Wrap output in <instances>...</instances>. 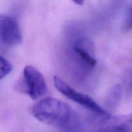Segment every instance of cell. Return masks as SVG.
<instances>
[{
    "mask_svg": "<svg viewBox=\"0 0 132 132\" xmlns=\"http://www.w3.org/2000/svg\"><path fill=\"white\" fill-rule=\"evenodd\" d=\"M32 114L40 122L68 132L79 130L77 116L68 104L52 97L41 99L32 108Z\"/></svg>",
    "mask_w": 132,
    "mask_h": 132,
    "instance_id": "6da1fadb",
    "label": "cell"
},
{
    "mask_svg": "<svg viewBox=\"0 0 132 132\" xmlns=\"http://www.w3.org/2000/svg\"><path fill=\"white\" fill-rule=\"evenodd\" d=\"M17 87L33 100L45 96L48 91L46 81L40 71L32 66H27L23 72V77Z\"/></svg>",
    "mask_w": 132,
    "mask_h": 132,
    "instance_id": "7a4b0ae2",
    "label": "cell"
},
{
    "mask_svg": "<svg viewBox=\"0 0 132 132\" xmlns=\"http://www.w3.org/2000/svg\"><path fill=\"white\" fill-rule=\"evenodd\" d=\"M54 85L57 90L68 99L85 107L91 112L104 117H109L106 111L88 95L76 91L70 85L57 76H54Z\"/></svg>",
    "mask_w": 132,
    "mask_h": 132,
    "instance_id": "3957f363",
    "label": "cell"
},
{
    "mask_svg": "<svg viewBox=\"0 0 132 132\" xmlns=\"http://www.w3.org/2000/svg\"><path fill=\"white\" fill-rule=\"evenodd\" d=\"M0 41L1 45L6 47H12L21 43L23 36L15 18L4 14L0 15Z\"/></svg>",
    "mask_w": 132,
    "mask_h": 132,
    "instance_id": "277c9868",
    "label": "cell"
},
{
    "mask_svg": "<svg viewBox=\"0 0 132 132\" xmlns=\"http://www.w3.org/2000/svg\"><path fill=\"white\" fill-rule=\"evenodd\" d=\"M83 40H76L72 46L73 55L76 59L83 68L87 70H92L97 64V59H95L90 48L82 41Z\"/></svg>",
    "mask_w": 132,
    "mask_h": 132,
    "instance_id": "5b68a950",
    "label": "cell"
},
{
    "mask_svg": "<svg viewBox=\"0 0 132 132\" xmlns=\"http://www.w3.org/2000/svg\"><path fill=\"white\" fill-rule=\"evenodd\" d=\"M101 125L97 132H132V117H108Z\"/></svg>",
    "mask_w": 132,
    "mask_h": 132,
    "instance_id": "8992f818",
    "label": "cell"
},
{
    "mask_svg": "<svg viewBox=\"0 0 132 132\" xmlns=\"http://www.w3.org/2000/svg\"><path fill=\"white\" fill-rule=\"evenodd\" d=\"M122 87L120 85H117L113 87L108 94L106 99V106L108 108L113 109L117 108L122 96Z\"/></svg>",
    "mask_w": 132,
    "mask_h": 132,
    "instance_id": "52a82bcc",
    "label": "cell"
},
{
    "mask_svg": "<svg viewBox=\"0 0 132 132\" xmlns=\"http://www.w3.org/2000/svg\"><path fill=\"white\" fill-rule=\"evenodd\" d=\"M1 71H0V79L1 80L9 76L13 70V66L12 63L6 58L1 56Z\"/></svg>",
    "mask_w": 132,
    "mask_h": 132,
    "instance_id": "ba28073f",
    "label": "cell"
},
{
    "mask_svg": "<svg viewBox=\"0 0 132 132\" xmlns=\"http://www.w3.org/2000/svg\"><path fill=\"white\" fill-rule=\"evenodd\" d=\"M122 30L125 32L132 30V5L130 6L125 15L123 25H122Z\"/></svg>",
    "mask_w": 132,
    "mask_h": 132,
    "instance_id": "9c48e42d",
    "label": "cell"
},
{
    "mask_svg": "<svg viewBox=\"0 0 132 132\" xmlns=\"http://www.w3.org/2000/svg\"><path fill=\"white\" fill-rule=\"evenodd\" d=\"M73 1V3L76 4V5H82L85 2V0H72Z\"/></svg>",
    "mask_w": 132,
    "mask_h": 132,
    "instance_id": "30bf717a",
    "label": "cell"
},
{
    "mask_svg": "<svg viewBox=\"0 0 132 132\" xmlns=\"http://www.w3.org/2000/svg\"><path fill=\"white\" fill-rule=\"evenodd\" d=\"M73 132H79V130H78V131H73Z\"/></svg>",
    "mask_w": 132,
    "mask_h": 132,
    "instance_id": "8fae6325",
    "label": "cell"
}]
</instances>
